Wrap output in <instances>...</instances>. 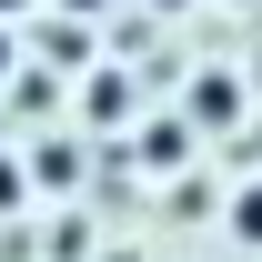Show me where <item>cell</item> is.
<instances>
[{
	"instance_id": "1",
	"label": "cell",
	"mask_w": 262,
	"mask_h": 262,
	"mask_svg": "<svg viewBox=\"0 0 262 262\" xmlns=\"http://www.w3.org/2000/svg\"><path fill=\"white\" fill-rule=\"evenodd\" d=\"M232 242H242V252H262V182H242V192H232Z\"/></svg>"
},
{
	"instance_id": "2",
	"label": "cell",
	"mask_w": 262,
	"mask_h": 262,
	"mask_svg": "<svg viewBox=\"0 0 262 262\" xmlns=\"http://www.w3.org/2000/svg\"><path fill=\"white\" fill-rule=\"evenodd\" d=\"M192 121H232V81H202V91H192Z\"/></svg>"
},
{
	"instance_id": "3",
	"label": "cell",
	"mask_w": 262,
	"mask_h": 262,
	"mask_svg": "<svg viewBox=\"0 0 262 262\" xmlns=\"http://www.w3.org/2000/svg\"><path fill=\"white\" fill-rule=\"evenodd\" d=\"M0 212H20V162H0Z\"/></svg>"
},
{
	"instance_id": "4",
	"label": "cell",
	"mask_w": 262,
	"mask_h": 262,
	"mask_svg": "<svg viewBox=\"0 0 262 262\" xmlns=\"http://www.w3.org/2000/svg\"><path fill=\"white\" fill-rule=\"evenodd\" d=\"M61 10H81V20H91V10H111V0H61Z\"/></svg>"
},
{
	"instance_id": "5",
	"label": "cell",
	"mask_w": 262,
	"mask_h": 262,
	"mask_svg": "<svg viewBox=\"0 0 262 262\" xmlns=\"http://www.w3.org/2000/svg\"><path fill=\"white\" fill-rule=\"evenodd\" d=\"M0 81H10V31H0Z\"/></svg>"
},
{
	"instance_id": "6",
	"label": "cell",
	"mask_w": 262,
	"mask_h": 262,
	"mask_svg": "<svg viewBox=\"0 0 262 262\" xmlns=\"http://www.w3.org/2000/svg\"><path fill=\"white\" fill-rule=\"evenodd\" d=\"M10 10H31V0H0V20H10Z\"/></svg>"
},
{
	"instance_id": "7",
	"label": "cell",
	"mask_w": 262,
	"mask_h": 262,
	"mask_svg": "<svg viewBox=\"0 0 262 262\" xmlns=\"http://www.w3.org/2000/svg\"><path fill=\"white\" fill-rule=\"evenodd\" d=\"M151 10H192V0H151Z\"/></svg>"
}]
</instances>
